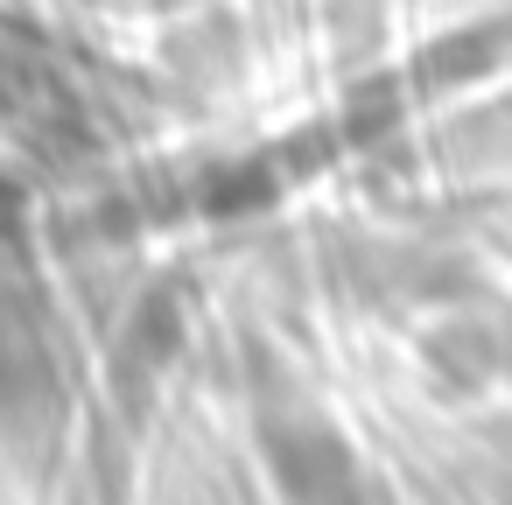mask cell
<instances>
[{
    "instance_id": "obj_2",
    "label": "cell",
    "mask_w": 512,
    "mask_h": 505,
    "mask_svg": "<svg viewBox=\"0 0 512 505\" xmlns=\"http://www.w3.org/2000/svg\"><path fill=\"white\" fill-rule=\"evenodd\" d=\"M281 477L302 505H351V456L323 435V428H302V435H281Z\"/></svg>"
},
{
    "instance_id": "obj_1",
    "label": "cell",
    "mask_w": 512,
    "mask_h": 505,
    "mask_svg": "<svg viewBox=\"0 0 512 505\" xmlns=\"http://www.w3.org/2000/svg\"><path fill=\"white\" fill-rule=\"evenodd\" d=\"M57 400V358H50V330L36 323V309L22 295L0 288V414L29 421Z\"/></svg>"
}]
</instances>
